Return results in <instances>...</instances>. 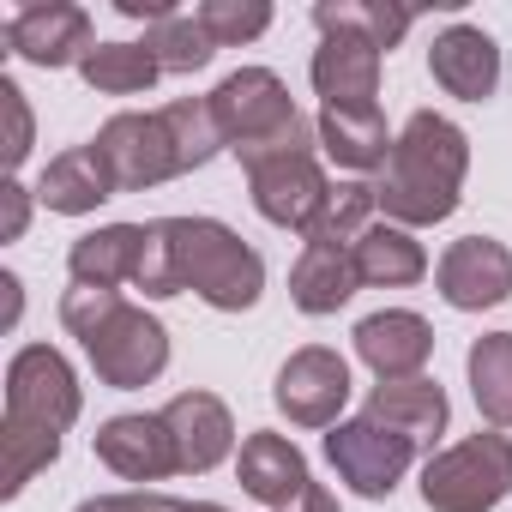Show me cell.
I'll return each instance as SVG.
<instances>
[{
	"label": "cell",
	"mask_w": 512,
	"mask_h": 512,
	"mask_svg": "<svg viewBox=\"0 0 512 512\" xmlns=\"http://www.w3.org/2000/svg\"><path fill=\"white\" fill-rule=\"evenodd\" d=\"M145 296H199L217 314H241L266 290V260L217 217H157L145 223V260L133 278Z\"/></svg>",
	"instance_id": "1"
},
{
	"label": "cell",
	"mask_w": 512,
	"mask_h": 512,
	"mask_svg": "<svg viewBox=\"0 0 512 512\" xmlns=\"http://www.w3.org/2000/svg\"><path fill=\"white\" fill-rule=\"evenodd\" d=\"M79 422V380L61 350L25 344L7 368V422H0V446H7V470H0V494H25L37 470L61 458V434Z\"/></svg>",
	"instance_id": "2"
},
{
	"label": "cell",
	"mask_w": 512,
	"mask_h": 512,
	"mask_svg": "<svg viewBox=\"0 0 512 512\" xmlns=\"http://www.w3.org/2000/svg\"><path fill=\"white\" fill-rule=\"evenodd\" d=\"M464 169H470V139L458 121L434 115V109H416L404 121V133L392 139V157L374 181L380 193V211L386 223L398 229H428V223H446L458 211V187H464Z\"/></svg>",
	"instance_id": "3"
},
{
	"label": "cell",
	"mask_w": 512,
	"mask_h": 512,
	"mask_svg": "<svg viewBox=\"0 0 512 512\" xmlns=\"http://www.w3.org/2000/svg\"><path fill=\"white\" fill-rule=\"evenodd\" d=\"M61 326L85 344L97 380L115 386V392L151 386V380L169 368V332H163V320H151L145 308L121 302V290L73 284V290L61 296Z\"/></svg>",
	"instance_id": "4"
},
{
	"label": "cell",
	"mask_w": 512,
	"mask_h": 512,
	"mask_svg": "<svg viewBox=\"0 0 512 512\" xmlns=\"http://www.w3.org/2000/svg\"><path fill=\"white\" fill-rule=\"evenodd\" d=\"M211 115H217V133L223 145L247 163H260L272 151H296V145H320L314 121L290 103V85L272 73V67H241L229 73L217 91H211Z\"/></svg>",
	"instance_id": "5"
},
{
	"label": "cell",
	"mask_w": 512,
	"mask_h": 512,
	"mask_svg": "<svg viewBox=\"0 0 512 512\" xmlns=\"http://www.w3.org/2000/svg\"><path fill=\"white\" fill-rule=\"evenodd\" d=\"M512 494V434H470L422 464L428 512H494Z\"/></svg>",
	"instance_id": "6"
},
{
	"label": "cell",
	"mask_w": 512,
	"mask_h": 512,
	"mask_svg": "<svg viewBox=\"0 0 512 512\" xmlns=\"http://www.w3.org/2000/svg\"><path fill=\"white\" fill-rule=\"evenodd\" d=\"M247 187H253V205H260L266 223L278 229H314L326 199H332V181L314 157V145H296V151H272L260 163H247Z\"/></svg>",
	"instance_id": "7"
},
{
	"label": "cell",
	"mask_w": 512,
	"mask_h": 512,
	"mask_svg": "<svg viewBox=\"0 0 512 512\" xmlns=\"http://www.w3.org/2000/svg\"><path fill=\"white\" fill-rule=\"evenodd\" d=\"M326 458H332L338 482H350V494H362V500H386V494L398 488V476L410 470L416 446H410L404 434H392V428L356 416V422H338V428L326 434Z\"/></svg>",
	"instance_id": "8"
},
{
	"label": "cell",
	"mask_w": 512,
	"mask_h": 512,
	"mask_svg": "<svg viewBox=\"0 0 512 512\" xmlns=\"http://www.w3.org/2000/svg\"><path fill=\"white\" fill-rule=\"evenodd\" d=\"M91 145L109 163V175H115L121 193H145V187L181 175V157H175V139L163 127V109H151V115H115V121H103V133Z\"/></svg>",
	"instance_id": "9"
},
{
	"label": "cell",
	"mask_w": 512,
	"mask_h": 512,
	"mask_svg": "<svg viewBox=\"0 0 512 512\" xmlns=\"http://www.w3.org/2000/svg\"><path fill=\"white\" fill-rule=\"evenodd\" d=\"M272 398L296 428H338V416L350 404V362L326 344H308L278 368Z\"/></svg>",
	"instance_id": "10"
},
{
	"label": "cell",
	"mask_w": 512,
	"mask_h": 512,
	"mask_svg": "<svg viewBox=\"0 0 512 512\" xmlns=\"http://www.w3.org/2000/svg\"><path fill=\"white\" fill-rule=\"evenodd\" d=\"M434 284L440 296L458 308V314H482V308H500L512 296V253L506 241L494 235H464L440 253V266H434Z\"/></svg>",
	"instance_id": "11"
},
{
	"label": "cell",
	"mask_w": 512,
	"mask_h": 512,
	"mask_svg": "<svg viewBox=\"0 0 512 512\" xmlns=\"http://www.w3.org/2000/svg\"><path fill=\"white\" fill-rule=\"evenodd\" d=\"M7 49L31 67H79L97 43H91V13L67 7V0H43V7H19L7 19Z\"/></svg>",
	"instance_id": "12"
},
{
	"label": "cell",
	"mask_w": 512,
	"mask_h": 512,
	"mask_svg": "<svg viewBox=\"0 0 512 512\" xmlns=\"http://www.w3.org/2000/svg\"><path fill=\"white\" fill-rule=\"evenodd\" d=\"M97 458L127 476V482H163V476H181V458H175V434L163 416H109L97 428Z\"/></svg>",
	"instance_id": "13"
},
{
	"label": "cell",
	"mask_w": 512,
	"mask_h": 512,
	"mask_svg": "<svg viewBox=\"0 0 512 512\" xmlns=\"http://www.w3.org/2000/svg\"><path fill=\"white\" fill-rule=\"evenodd\" d=\"M308 73L326 109H362L380 97V49L356 31H326Z\"/></svg>",
	"instance_id": "14"
},
{
	"label": "cell",
	"mask_w": 512,
	"mask_h": 512,
	"mask_svg": "<svg viewBox=\"0 0 512 512\" xmlns=\"http://www.w3.org/2000/svg\"><path fill=\"white\" fill-rule=\"evenodd\" d=\"M175 434V458H181V476H205L229 458L235 446V422H229V404L211 398V392H181L157 410Z\"/></svg>",
	"instance_id": "15"
},
{
	"label": "cell",
	"mask_w": 512,
	"mask_h": 512,
	"mask_svg": "<svg viewBox=\"0 0 512 512\" xmlns=\"http://www.w3.org/2000/svg\"><path fill=\"white\" fill-rule=\"evenodd\" d=\"M356 356L380 374V380H416L434 356V326L410 308H386V314H368L356 326Z\"/></svg>",
	"instance_id": "16"
},
{
	"label": "cell",
	"mask_w": 512,
	"mask_h": 512,
	"mask_svg": "<svg viewBox=\"0 0 512 512\" xmlns=\"http://www.w3.org/2000/svg\"><path fill=\"white\" fill-rule=\"evenodd\" d=\"M428 73H434V85H440L446 97L488 103L494 85H500V49H494L488 31H476V25H452V31L434 37V49H428Z\"/></svg>",
	"instance_id": "17"
},
{
	"label": "cell",
	"mask_w": 512,
	"mask_h": 512,
	"mask_svg": "<svg viewBox=\"0 0 512 512\" xmlns=\"http://www.w3.org/2000/svg\"><path fill=\"white\" fill-rule=\"evenodd\" d=\"M235 482H241L253 500H266L272 512L296 506V500L314 488V476H308V458L296 452V440H284V434H266V428L241 440V458H235Z\"/></svg>",
	"instance_id": "18"
},
{
	"label": "cell",
	"mask_w": 512,
	"mask_h": 512,
	"mask_svg": "<svg viewBox=\"0 0 512 512\" xmlns=\"http://www.w3.org/2000/svg\"><path fill=\"white\" fill-rule=\"evenodd\" d=\"M362 416L380 422V428H392V434H404V440L422 452V446H434V440L446 434L452 404H446V392H440L428 374H416V380H380Z\"/></svg>",
	"instance_id": "19"
},
{
	"label": "cell",
	"mask_w": 512,
	"mask_h": 512,
	"mask_svg": "<svg viewBox=\"0 0 512 512\" xmlns=\"http://www.w3.org/2000/svg\"><path fill=\"white\" fill-rule=\"evenodd\" d=\"M139 260H145V223H109V229H91L73 241L67 272H73V284L121 290L139 278Z\"/></svg>",
	"instance_id": "20"
},
{
	"label": "cell",
	"mask_w": 512,
	"mask_h": 512,
	"mask_svg": "<svg viewBox=\"0 0 512 512\" xmlns=\"http://www.w3.org/2000/svg\"><path fill=\"white\" fill-rule=\"evenodd\" d=\"M314 133H320V151H326L338 169H350V175L386 169V157H392V133H386L380 103H362V109H320Z\"/></svg>",
	"instance_id": "21"
},
{
	"label": "cell",
	"mask_w": 512,
	"mask_h": 512,
	"mask_svg": "<svg viewBox=\"0 0 512 512\" xmlns=\"http://www.w3.org/2000/svg\"><path fill=\"white\" fill-rule=\"evenodd\" d=\"M115 193H121V187H115L109 163L97 157V145H73V151L49 157V169H43V181H37V199H43L49 211H61V217H85V211H97V205L115 199Z\"/></svg>",
	"instance_id": "22"
},
{
	"label": "cell",
	"mask_w": 512,
	"mask_h": 512,
	"mask_svg": "<svg viewBox=\"0 0 512 512\" xmlns=\"http://www.w3.org/2000/svg\"><path fill=\"white\" fill-rule=\"evenodd\" d=\"M356 260L350 247H332V241H302V260L290 266V302L302 314H338L350 296H356Z\"/></svg>",
	"instance_id": "23"
},
{
	"label": "cell",
	"mask_w": 512,
	"mask_h": 512,
	"mask_svg": "<svg viewBox=\"0 0 512 512\" xmlns=\"http://www.w3.org/2000/svg\"><path fill=\"white\" fill-rule=\"evenodd\" d=\"M350 260H356V284H368V290H404L428 272L422 241L398 223H368L350 247Z\"/></svg>",
	"instance_id": "24"
},
{
	"label": "cell",
	"mask_w": 512,
	"mask_h": 512,
	"mask_svg": "<svg viewBox=\"0 0 512 512\" xmlns=\"http://www.w3.org/2000/svg\"><path fill=\"white\" fill-rule=\"evenodd\" d=\"M470 368V398L494 428H512V332H488L464 356Z\"/></svg>",
	"instance_id": "25"
},
{
	"label": "cell",
	"mask_w": 512,
	"mask_h": 512,
	"mask_svg": "<svg viewBox=\"0 0 512 512\" xmlns=\"http://www.w3.org/2000/svg\"><path fill=\"white\" fill-rule=\"evenodd\" d=\"M79 73H85V85L91 91H103V97H139V91H151L157 85V55L145 49V43H97L85 61H79Z\"/></svg>",
	"instance_id": "26"
},
{
	"label": "cell",
	"mask_w": 512,
	"mask_h": 512,
	"mask_svg": "<svg viewBox=\"0 0 512 512\" xmlns=\"http://www.w3.org/2000/svg\"><path fill=\"white\" fill-rule=\"evenodd\" d=\"M314 25H320V37L326 31H356V37H368L380 55L416 25V13L410 7H380V0H320L314 7Z\"/></svg>",
	"instance_id": "27"
},
{
	"label": "cell",
	"mask_w": 512,
	"mask_h": 512,
	"mask_svg": "<svg viewBox=\"0 0 512 512\" xmlns=\"http://www.w3.org/2000/svg\"><path fill=\"white\" fill-rule=\"evenodd\" d=\"M163 127H169V139H175L181 175H193V169H205L217 151H229L223 133H217L211 97H175V103H163Z\"/></svg>",
	"instance_id": "28"
},
{
	"label": "cell",
	"mask_w": 512,
	"mask_h": 512,
	"mask_svg": "<svg viewBox=\"0 0 512 512\" xmlns=\"http://www.w3.org/2000/svg\"><path fill=\"white\" fill-rule=\"evenodd\" d=\"M145 49L157 55L163 73H199V67L217 55V43H211V31L199 25V13H175V19L151 25V31H145Z\"/></svg>",
	"instance_id": "29"
},
{
	"label": "cell",
	"mask_w": 512,
	"mask_h": 512,
	"mask_svg": "<svg viewBox=\"0 0 512 512\" xmlns=\"http://www.w3.org/2000/svg\"><path fill=\"white\" fill-rule=\"evenodd\" d=\"M380 211V193L368 187V181H338L332 187V199H326V211H320V223L308 229V241H332V247H356V235L368 229V217Z\"/></svg>",
	"instance_id": "30"
},
{
	"label": "cell",
	"mask_w": 512,
	"mask_h": 512,
	"mask_svg": "<svg viewBox=\"0 0 512 512\" xmlns=\"http://www.w3.org/2000/svg\"><path fill=\"white\" fill-rule=\"evenodd\" d=\"M199 25L211 31L217 49H241L253 37H266L272 7H266V0H199Z\"/></svg>",
	"instance_id": "31"
},
{
	"label": "cell",
	"mask_w": 512,
	"mask_h": 512,
	"mask_svg": "<svg viewBox=\"0 0 512 512\" xmlns=\"http://www.w3.org/2000/svg\"><path fill=\"white\" fill-rule=\"evenodd\" d=\"M0 109H7V169H19L31 157V103L13 79H0Z\"/></svg>",
	"instance_id": "32"
},
{
	"label": "cell",
	"mask_w": 512,
	"mask_h": 512,
	"mask_svg": "<svg viewBox=\"0 0 512 512\" xmlns=\"http://www.w3.org/2000/svg\"><path fill=\"white\" fill-rule=\"evenodd\" d=\"M181 500H169V494H97V500H79L73 512H175Z\"/></svg>",
	"instance_id": "33"
},
{
	"label": "cell",
	"mask_w": 512,
	"mask_h": 512,
	"mask_svg": "<svg viewBox=\"0 0 512 512\" xmlns=\"http://www.w3.org/2000/svg\"><path fill=\"white\" fill-rule=\"evenodd\" d=\"M0 199H7V217H0V241H19V235H25V217H31V193H25L19 181H7V187H0Z\"/></svg>",
	"instance_id": "34"
},
{
	"label": "cell",
	"mask_w": 512,
	"mask_h": 512,
	"mask_svg": "<svg viewBox=\"0 0 512 512\" xmlns=\"http://www.w3.org/2000/svg\"><path fill=\"white\" fill-rule=\"evenodd\" d=\"M302 512H338V500H332V494H326V488L314 482V488L302 494Z\"/></svg>",
	"instance_id": "35"
},
{
	"label": "cell",
	"mask_w": 512,
	"mask_h": 512,
	"mask_svg": "<svg viewBox=\"0 0 512 512\" xmlns=\"http://www.w3.org/2000/svg\"><path fill=\"white\" fill-rule=\"evenodd\" d=\"M0 290H7V326H13V320H19V278L0 272Z\"/></svg>",
	"instance_id": "36"
},
{
	"label": "cell",
	"mask_w": 512,
	"mask_h": 512,
	"mask_svg": "<svg viewBox=\"0 0 512 512\" xmlns=\"http://www.w3.org/2000/svg\"><path fill=\"white\" fill-rule=\"evenodd\" d=\"M175 512H229V506H217V500H181Z\"/></svg>",
	"instance_id": "37"
}]
</instances>
